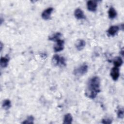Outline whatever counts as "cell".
Segmentation results:
<instances>
[{
  "instance_id": "cell-9",
  "label": "cell",
  "mask_w": 124,
  "mask_h": 124,
  "mask_svg": "<svg viewBox=\"0 0 124 124\" xmlns=\"http://www.w3.org/2000/svg\"><path fill=\"white\" fill-rule=\"evenodd\" d=\"M74 16L78 19H82L85 18V16L83 11L80 8H77L75 10Z\"/></svg>"
},
{
  "instance_id": "cell-7",
  "label": "cell",
  "mask_w": 124,
  "mask_h": 124,
  "mask_svg": "<svg viewBox=\"0 0 124 124\" xmlns=\"http://www.w3.org/2000/svg\"><path fill=\"white\" fill-rule=\"evenodd\" d=\"M87 7L88 10L92 12H95L97 7V2L94 0H89L87 2Z\"/></svg>"
},
{
  "instance_id": "cell-14",
  "label": "cell",
  "mask_w": 124,
  "mask_h": 124,
  "mask_svg": "<svg viewBox=\"0 0 124 124\" xmlns=\"http://www.w3.org/2000/svg\"><path fill=\"white\" fill-rule=\"evenodd\" d=\"M108 16L110 19L114 18L117 16V12L116 11L113 7H110L108 11Z\"/></svg>"
},
{
  "instance_id": "cell-12",
  "label": "cell",
  "mask_w": 124,
  "mask_h": 124,
  "mask_svg": "<svg viewBox=\"0 0 124 124\" xmlns=\"http://www.w3.org/2000/svg\"><path fill=\"white\" fill-rule=\"evenodd\" d=\"M73 121L72 116L70 113H67L64 115L63 119V124H71Z\"/></svg>"
},
{
  "instance_id": "cell-19",
  "label": "cell",
  "mask_w": 124,
  "mask_h": 124,
  "mask_svg": "<svg viewBox=\"0 0 124 124\" xmlns=\"http://www.w3.org/2000/svg\"><path fill=\"white\" fill-rule=\"evenodd\" d=\"M112 123L111 120L109 119H104L102 121V123L103 124H111Z\"/></svg>"
},
{
  "instance_id": "cell-3",
  "label": "cell",
  "mask_w": 124,
  "mask_h": 124,
  "mask_svg": "<svg viewBox=\"0 0 124 124\" xmlns=\"http://www.w3.org/2000/svg\"><path fill=\"white\" fill-rule=\"evenodd\" d=\"M51 63L54 66H57L59 64L65 65V60L63 57H60L58 55L55 54L52 57Z\"/></svg>"
},
{
  "instance_id": "cell-17",
  "label": "cell",
  "mask_w": 124,
  "mask_h": 124,
  "mask_svg": "<svg viewBox=\"0 0 124 124\" xmlns=\"http://www.w3.org/2000/svg\"><path fill=\"white\" fill-rule=\"evenodd\" d=\"M34 118L32 116H29L24 121H23L22 124H33L34 122Z\"/></svg>"
},
{
  "instance_id": "cell-6",
  "label": "cell",
  "mask_w": 124,
  "mask_h": 124,
  "mask_svg": "<svg viewBox=\"0 0 124 124\" xmlns=\"http://www.w3.org/2000/svg\"><path fill=\"white\" fill-rule=\"evenodd\" d=\"M56 42V44L54 46V51L56 52H57L62 50L64 48V41L63 40L60 39Z\"/></svg>"
},
{
  "instance_id": "cell-15",
  "label": "cell",
  "mask_w": 124,
  "mask_h": 124,
  "mask_svg": "<svg viewBox=\"0 0 124 124\" xmlns=\"http://www.w3.org/2000/svg\"><path fill=\"white\" fill-rule=\"evenodd\" d=\"M123 61L122 59L120 57H117L115 58V59L113 60V64L114 66L119 67L122 65L123 64Z\"/></svg>"
},
{
  "instance_id": "cell-13",
  "label": "cell",
  "mask_w": 124,
  "mask_h": 124,
  "mask_svg": "<svg viewBox=\"0 0 124 124\" xmlns=\"http://www.w3.org/2000/svg\"><path fill=\"white\" fill-rule=\"evenodd\" d=\"M9 61V58L7 57H1L0 61V66L2 68H5L7 66L8 64V62Z\"/></svg>"
},
{
  "instance_id": "cell-8",
  "label": "cell",
  "mask_w": 124,
  "mask_h": 124,
  "mask_svg": "<svg viewBox=\"0 0 124 124\" xmlns=\"http://www.w3.org/2000/svg\"><path fill=\"white\" fill-rule=\"evenodd\" d=\"M119 30V27L118 26H111L107 31L108 34L109 36H114Z\"/></svg>"
},
{
  "instance_id": "cell-18",
  "label": "cell",
  "mask_w": 124,
  "mask_h": 124,
  "mask_svg": "<svg viewBox=\"0 0 124 124\" xmlns=\"http://www.w3.org/2000/svg\"><path fill=\"white\" fill-rule=\"evenodd\" d=\"M117 116L119 118H123L124 117V109L123 108H120L117 111Z\"/></svg>"
},
{
  "instance_id": "cell-2",
  "label": "cell",
  "mask_w": 124,
  "mask_h": 124,
  "mask_svg": "<svg viewBox=\"0 0 124 124\" xmlns=\"http://www.w3.org/2000/svg\"><path fill=\"white\" fill-rule=\"evenodd\" d=\"M88 69V65L84 63L74 69V74L77 76H82L87 72Z\"/></svg>"
},
{
  "instance_id": "cell-16",
  "label": "cell",
  "mask_w": 124,
  "mask_h": 124,
  "mask_svg": "<svg viewBox=\"0 0 124 124\" xmlns=\"http://www.w3.org/2000/svg\"><path fill=\"white\" fill-rule=\"evenodd\" d=\"M2 106L3 108L5 109H9L11 107V102L10 100L9 99H5L3 100Z\"/></svg>"
},
{
  "instance_id": "cell-11",
  "label": "cell",
  "mask_w": 124,
  "mask_h": 124,
  "mask_svg": "<svg viewBox=\"0 0 124 124\" xmlns=\"http://www.w3.org/2000/svg\"><path fill=\"white\" fill-rule=\"evenodd\" d=\"M62 36V33L60 32H56L48 37V40L57 42L58 40L61 39V37Z\"/></svg>"
},
{
  "instance_id": "cell-5",
  "label": "cell",
  "mask_w": 124,
  "mask_h": 124,
  "mask_svg": "<svg viewBox=\"0 0 124 124\" xmlns=\"http://www.w3.org/2000/svg\"><path fill=\"white\" fill-rule=\"evenodd\" d=\"M53 11L52 7H49L45 9L42 13V18L44 20H48L50 18L51 14Z\"/></svg>"
},
{
  "instance_id": "cell-4",
  "label": "cell",
  "mask_w": 124,
  "mask_h": 124,
  "mask_svg": "<svg viewBox=\"0 0 124 124\" xmlns=\"http://www.w3.org/2000/svg\"><path fill=\"white\" fill-rule=\"evenodd\" d=\"M110 75L113 80L114 81H116L120 76V70L119 67H117L115 66L113 67L111 69Z\"/></svg>"
},
{
  "instance_id": "cell-1",
  "label": "cell",
  "mask_w": 124,
  "mask_h": 124,
  "mask_svg": "<svg viewBox=\"0 0 124 124\" xmlns=\"http://www.w3.org/2000/svg\"><path fill=\"white\" fill-rule=\"evenodd\" d=\"M100 91V78L97 76H94L88 81L85 91V94L89 98L94 99Z\"/></svg>"
},
{
  "instance_id": "cell-10",
  "label": "cell",
  "mask_w": 124,
  "mask_h": 124,
  "mask_svg": "<svg viewBox=\"0 0 124 124\" xmlns=\"http://www.w3.org/2000/svg\"><path fill=\"white\" fill-rule=\"evenodd\" d=\"M85 45V42L83 40L79 39L76 41L75 43V46L77 50L80 51L84 48Z\"/></svg>"
}]
</instances>
